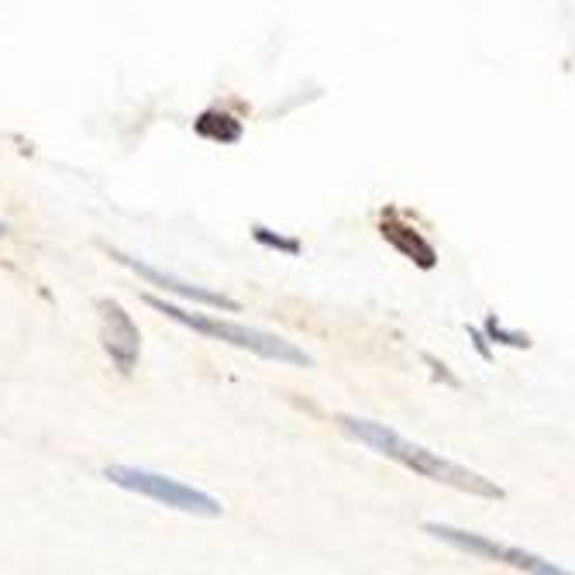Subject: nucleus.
<instances>
[{"label":"nucleus","mask_w":575,"mask_h":575,"mask_svg":"<svg viewBox=\"0 0 575 575\" xmlns=\"http://www.w3.org/2000/svg\"><path fill=\"white\" fill-rule=\"evenodd\" d=\"M111 255L121 262V266H128L131 273H138L142 279H149L152 286H162V290H166V293H180V297L193 300V303H207V307L238 310V303H235V300H228V297H224V293H214V290H207V286H193V283H186V279L173 276V273H162V269H155V266H145V262L131 259V255H124V252H111Z\"/></svg>","instance_id":"6"},{"label":"nucleus","mask_w":575,"mask_h":575,"mask_svg":"<svg viewBox=\"0 0 575 575\" xmlns=\"http://www.w3.org/2000/svg\"><path fill=\"white\" fill-rule=\"evenodd\" d=\"M486 334H489L493 341H503V345H510V348H527V345H531V341H527V334L507 331L500 321H496V317H489V321H486Z\"/></svg>","instance_id":"8"},{"label":"nucleus","mask_w":575,"mask_h":575,"mask_svg":"<svg viewBox=\"0 0 575 575\" xmlns=\"http://www.w3.org/2000/svg\"><path fill=\"white\" fill-rule=\"evenodd\" d=\"M255 238H259V242H266V245H276V248H283V252H297V242H283V238H273V235H266V228H255Z\"/></svg>","instance_id":"9"},{"label":"nucleus","mask_w":575,"mask_h":575,"mask_svg":"<svg viewBox=\"0 0 575 575\" xmlns=\"http://www.w3.org/2000/svg\"><path fill=\"white\" fill-rule=\"evenodd\" d=\"M152 310L166 314L169 321L183 324V328L204 334V338H214V341H224V345H235L242 352H252L259 359H269V362H286V365H310V355L300 352L297 345H290L286 338L279 334H269V331H259V328H245V324H235V321H221V317H211V314H193V310H183L176 303H166L159 297H145Z\"/></svg>","instance_id":"2"},{"label":"nucleus","mask_w":575,"mask_h":575,"mask_svg":"<svg viewBox=\"0 0 575 575\" xmlns=\"http://www.w3.org/2000/svg\"><path fill=\"white\" fill-rule=\"evenodd\" d=\"M104 479L128 489V493H138L145 496V500L159 503V507L183 510V514H193V517H221V503H217L211 493H204V489L197 486H186L173 476H162V472L135 469V465H107Z\"/></svg>","instance_id":"3"},{"label":"nucleus","mask_w":575,"mask_h":575,"mask_svg":"<svg viewBox=\"0 0 575 575\" xmlns=\"http://www.w3.org/2000/svg\"><path fill=\"white\" fill-rule=\"evenodd\" d=\"M100 324H104V348L114 359L121 372H131L142 352V334H138L131 314L121 307L118 300H100Z\"/></svg>","instance_id":"5"},{"label":"nucleus","mask_w":575,"mask_h":575,"mask_svg":"<svg viewBox=\"0 0 575 575\" xmlns=\"http://www.w3.org/2000/svg\"><path fill=\"white\" fill-rule=\"evenodd\" d=\"M4 231H7V224H4V221H0V235H4Z\"/></svg>","instance_id":"11"},{"label":"nucleus","mask_w":575,"mask_h":575,"mask_svg":"<svg viewBox=\"0 0 575 575\" xmlns=\"http://www.w3.org/2000/svg\"><path fill=\"white\" fill-rule=\"evenodd\" d=\"M338 427H341L345 434H352L355 441H362L365 448H372V452H379V455L393 458V462L407 465V469L421 472V476L434 479V483L465 489V493L489 496V500H500V496H503V489L493 486L489 479L476 476V472L462 469V465H455V462H448V458L427 452V448L414 445V441L400 438V434H396L393 427H386V424L365 421V417H348V414H341V417H338Z\"/></svg>","instance_id":"1"},{"label":"nucleus","mask_w":575,"mask_h":575,"mask_svg":"<svg viewBox=\"0 0 575 575\" xmlns=\"http://www.w3.org/2000/svg\"><path fill=\"white\" fill-rule=\"evenodd\" d=\"M469 334H472V341H476L479 355H483V359H489V348H486V338H483V334H479L476 328H469Z\"/></svg>","instance_id":"10"},{"label":"nucleus","mask_w":575,"mask_h":575,"mask_svg":"<svg viewBox=\"0 0 575 575\" xmlns=\"http://www.w3.org/2000/svg\"><path fill=\"white\" fill-rule=\"evenodd\" d=\"M427 534L434 538L448 541V545L469 551V555H479V558H489V562H500V565H510L517 572H538V575H562L558 565L545 562V558L531 555L524 548H514V545H500V541H489L483 534H469V531H458V527H448V524H427L424 527Z\"/></svg>","instance_id":"4"},{"label":"nucleus","mask_w":575,"mask_h":575,"mask_svg":"<svg viewBox=\"0 0 575 575\" xmlns=\"http://www.w3.org/2000/svg\"><path fill=\"white\" fill-rule=\"evenodd\" d=\"M383 235L390 238V242L400 248L403 255H410V259H417L421 266H427L431 269L434 266V248L427 245V242H421V235H410V238H400L396 231H390V228H383Z\"/></svg>","instance_id":"7"}]
</instances>
